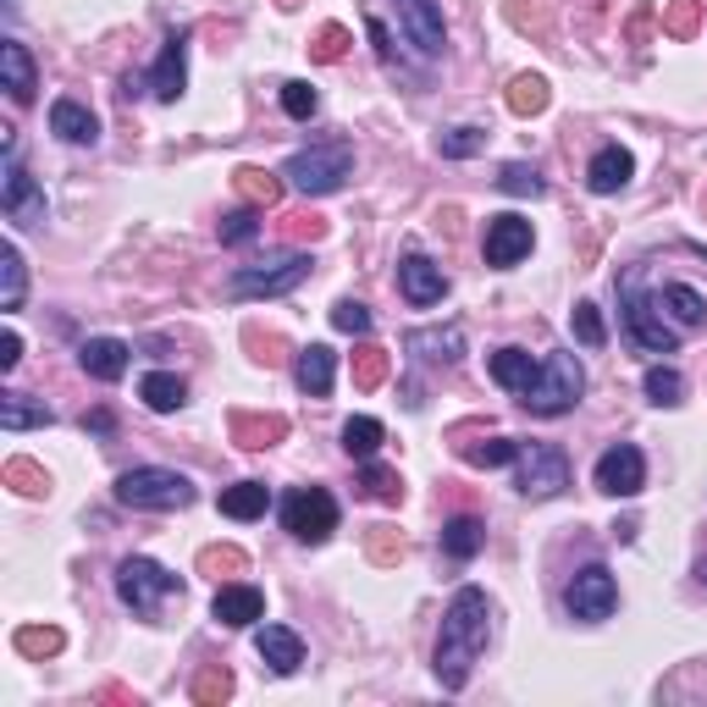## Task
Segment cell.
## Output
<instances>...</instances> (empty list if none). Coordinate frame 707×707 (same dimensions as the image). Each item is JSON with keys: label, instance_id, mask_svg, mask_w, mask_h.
Here are the masks:
<instances>
[{"label": "cell", "instance_id": "6da1fadb", "mask_svg": "<svg viewBox=\"0 0 707 707\" xmlns=\"http://www.w3.org/2000/svg\"><path fill=\"white\" fill-rule=\"evenodd\" d=\"M487 636H492V602L481 586H459L448 613H442V636H436V685L442 691H465L476 658L487 652Z\"/></svg>", "mask_w": 707, "mask_h": 707}, {"label": "cell", "instance_id": "7a4b0ae2", "mask_svg": "<svg viewBox=\"0 0 707 707\" xmlns=\"http://www.w3.org/2000/svg\"><path fill=\"white\" fill-rule=\"evenodd\" d=\"M117 503L122 508L171 514V508H189L194 503V481L183 470H166V465H133V470L117 476Z\"/></svg>", "mask_w": 707, "mask_h": 707}, {"label": "cell", "instance_id": "3957f363", "mask_svg": "<svg viewBox=\"0 0 707 707\" xmlns=\"http://www.w3.org/2000/svg\"><path fill=\"white\" fill-rule=\"evenodd\" d=\"M348 171H354V149H348L343 139H332V144H310V149H299V155L283 166L288 189H299V194H310V200L337 194V189L348 183Z\"/></svg>", "mask_w": 707, "mask_h": 707}, {"label": "cell", "instance_id": "277c9868", "mask_svg": "<svg viewBox=\"0 0 707 707\" xmlns=\"http://www.w3.org/2000/svg\"><path fill=\"white\" fill-rule=\"evenodd\" d=\"M580 393H586V371H580V360H575V354H548L542 371H537V382H530V387L519 393V404H525L530 415L553 420V415H570V409L580 404Z\"/></svg>", "mask_w": 707, "mask_h": 707}, {"label": "cell", "instance_id": "5b68a950", "mask_svg": "<svg viewBox=\"0 0 707 707\" xmlns=\"http://www.w3.org/2000/svg\"><path fill=\"white\" fill-rule=\"evenodd\" d=\"M310 254L304 249H288V254H272V260H254V265H238L227 277V293L232 299H283L293 293L304 277H310Z\"/></svg>", "mask_w": 707, "mask_h": 707}, {"label": "cell", "instance_id": "8992f818", "mask_svg": "<svg viewBox=\"0 0 707 707\" xmlns=\"http://www.w3.org/2000/svg\"><path fill=\"white\" fill-rule=\"evenodd\" d=\"M117 597L139 619H155L171 597H183V580H177L166 564H155V559H122L117 564Z\"/></svg>", "mask_w": 707, "mask_h": 707}, {"label": "cell", "instance_id": "52a82bcc", "mask_svg": "<svg viewBox=\"0 0 707 707\" xmlns=\"http://www.w3.org/2000/svg\"><path fill=\"white\" fill-rule=\"evenodd\" d=\"M619 310H625V332L636 348L647 354H674L680 348V332L658 315L652 293H642V272H625V283H619Z\"/></svg>", "mask_w": 707, "mask_h": 707}, {"label": "cell", "instance_id": "ba28073f", "mask_svg": "<svg viewBox=\"0 0 707 707\" xmlns=\"http://www.w3.org/2000/svg\"><path fill=\"white\" fill-rule=\"evenodd\" d=\"M0 155H7V177H0V211H7L12 221H23V227H45L50 205H45L39 183L23 171V160H17V128H0Z\"/></svg>", "mask_w": 707, "mask_h": 707}, {"label": "cell", "instance_id": "9c48e42d", "mask_svg": "<svg viewBox=\"0 0 707 707\" xmlns=\"http://www.w3.org/2000/svg\"><path fill=\"white\" fill-rule=\"evenodd\" d=\"M283 530H288L293 542L321 548L332 530H337V498H332L326 487H293V492L283 498Z\"/></svg>", "mask_w": 707, "mask_h": 707}, {"label": "cell", "instance_id": "30bf717a", "mask_svg": "<svg viewBox=\"0 0 707 707\" xmlns=\"http://www.w3.org/2000/svg\"><path fill=\"white\" fill-rule=\"evenodd\" d=\"M519 492L530 503H542V498H559L570 487V459L564 448H553V442H519Z\"/></svg>", "mask_w": 707, "mask_h": 707}, {"label": "cell", "instance_id": "8fae6325", "mask_svg": "<svg viewBox=\"0 0 707 707\" xmlns=\"http://www.w3.org/2000/svg\"><path fill=\"white\" fill-rule=\"evenodd\" d=\"M564 608H570V619H580V625H602V619H613L619 586H613L608 564H586V570L564 586Z\"/></svg>", "mask_w": 707, "mask_h": 707}, {"label": "cell", "instance_id": "7c38bea8", "mask_svg": "<svg viewBox=\"0 0 707 707\" xmlns=\"http://www.w3.org/2000/svg\"><path fill=\"white\" fill-rule=\"evenodd\" d=\"M591 481H597V492H608V498H636V492L647 487V459H642V448H636V442H613V448L597 459Z\"/></svg>", "mask_w": 707, "mask_h": 707}, {"label": "cell", "instance_id": "4fadbf2b", "mask_svg": "<svg viewBox=\"0 0 707 707\" xmlns=\"http://www.w3.org/2000/svg\"><path fill=\"white\" fill-rule=\"evenodd\" d=\"M530 243H537L530 221H525V216H514V211H503V216H492V221H487L481 254H487V265H519V260L530 254Z\"/></svg>", "mask_w": 707, "mask_h": 707}, {"label": "cell", "instance_id": "5bb4252c", "mask_svg": "<svg viewBox=\"0 0 707 707\" xmlns=\"http://www.w3.org/2000/svg\"><path fill=\"white\" fill-rule=\"evenodd\" d=\"M398 293L415 310H431V304H442V293H448V272H442L436 260H426V254H404L398 260Z\"/></svg>", "mask_w": 707, "mask_h": 707}, {"label": "cell", "instance_id": "9a60e30c", "mask_svg": "<svg viewBox=\"0 0 707 707\" xmlns=\"http://www.w3.org/2000/svg\"><path fill=\"white\" fill-rule=\"evenodd\" d=\"M149 88H155V100H183V88H189V34L177 28V34H166V45H160V61L149 67Z\"/></svg>", "mask_w": 707, "mask_h": 707}, {"label": "cell", "instance_id": "2e32d148", "mask_svg": "<svg viewBox=\"0 0 707 707\" xmlns=\"http://www.w3.org/2000/svg\"><path fill=\"white\" fill-rule=\"evenodd\" d=\"M652 304H658V315H663L680 337L696 332V326H707V293L691 288V283H663V288L652 293Z\"/></svg>", "mask_w": 707, "mask_h": 707}, {"label": "cell", "instance_id": "e0dca14e", "mask_svg": "<svg viewBox=\"0 0 707 707\" xmlns=\"http://www.w3.org/2000/svg\"><path fill=\"white\" fill-rule=\"evenodd\" d=\"M398 23H404V39L420 50V56H442V12L436 0H398Z\"/></svg>", "mask_w": 707, "mask_h": 707}, {"label": "cell", "instance_id": "ac0fdd59", "mask_svg": "<svg viewBox=\"0 0 707 707\" xmlns=\"http://www.w3.org/2000/svg\"><path fill=\"white\" fill-rule=\"evenodd\" d=\"M0 88L17 100V106H28L34 100V88H39V72H34V56H28V45L23 39H0Z\"/></svg>", "mask_w": 707, "mask_h": 707}, {"label": "cell", "instance_id": "d6986e66", "mask_svg": "<svg viewBox=\"0 0 707 707\" xmlns=\"http://www.w3.org/2000/svg\"><path fill=\"white\" fill-rule=\"evenodd\" d=\"M128 360H133V348L122 337H88L77 348V366L95 376V382H122L128 376Z\"/></svg>", "mask_w": 707, "mask_h": 707}, {"label": "cell", "instance_id": "ffe728a7", "mask_svg": "<svg viewBox=\"0 0 707 707\" xmlns=\"http://www.w3.org/2000/svg\"><path fill=\"white\" fill-rule=\"evenodd\" d=\"M211 613H216V625H227V631H243V625H254V619H265V597H260V586H221L216 597H211Z\"/></svg>", "mask_w": 707, "mask_h": 707}, {"label": "cell", "instance_id": "44dd1931", "mask_svg": "<svg viewBox=\"0 0 707 707\" xmlns=\"http://www.w3.org/2000/svg\"><path fill=\"white\" fill-rule=\"evenodd\" d=\"M631 177H636V155L619 149V144H602V149L591 155V166H586V189H591V194H619Z\"/></svg>", "mask_w": 707, "mask_h": 707}, {"label": "cell", "instance_id": "7402d4cb", "mask_svg": "<svg viewBox=\"0 0 707 707\" xmlns=\"http://www.w3.org/2000/svg\"><path fill=\"white\" fill-rule=\"evenodd\" d=\"M293 382H299V393L326 398V393H332V382H337V354H332L326 343L299 348V354H293Z\"/></svg>", "mask_w": 707, "mask_h": 707}, {"label": "cell", "instance_id": "603a6c76", "mask_svg": "<svg viewBox=\"0 0 707 707\" xmlns=\"http://www.w3.org/2000/svg\"><path fill=\"white\" fill-rule=\"evenodd\" d=\"M254 652H260V663L272 669V674H293V669L304 663V642H299L288 625H260Z\"/></svg>", "mask_w": 707, "mask_h": 707}, {"label": "cell", "instance_id": "cb8c5ba5", "mask_svg": "<svg viewBox=\"0 0 707 707\" xmlns=\"http://www.w3.org/2000/svg\"><path fill=\"white\" fill-rule=\"evenodd\" d=\"M56 415L45 398H28V393H0V431L7 436H23V431H45Z\"/></svg>", "mask_w": 707, "mask_h": 707}, {"label": "cell", "instance_id": "d4e9b609", "mask_svg": "<svg viewBox=\"0 0 707 707\" xmlns=\"http://www.w3.org/2000/svg\"><path fill=\"white\" fill-rule=\"evenodd\" d=\"M487 371H492V382L503 387V393H525L530 382H537V371H542V360H530V354L525 348H498L492 354V360H487Z\"/></svg>", "mask_w": 707, "mask_h": 707}, {"label": "cell", "instance_id": "484cf974", "mask_svg": "<svg viewBox=\"0 0 707 707\" xmlns=\"http://www.w3.org/2000/svg\"><path fill=\"white\" fill-rule=\"evenodd\" d=\"M50 133L67 139V144H95V139H100V122H95V111L77 106V100H56V106H50Z\"/></svg>", "mask_w": 707, "mask_h": 707}, {"label": "cell", "instance_id": "4316f807", "mask_svg": "<svg viewBox=\"0 0 707 707\" xmlns=\"http://www.w3.org/2000/svg\"><path fill=\"white\" fill-rule=\"evenodd\" d=\"M481 548H487V525L476 514H459V519L442 525V553H448L454 564H470Z\"/></svg>", "mask_w": 707, "mask_h": 707}, {"label": "cell", "instance_id": "83f0119b", "mask_svg": "<svg viewBox=\"0 0 707 707\" xmlns=\"http://www.w3.org/2000/svg\"><path fill=\"white\" fill-rule=\"evenodd\" d=\"M23 293H28V265H23V249L7 243V249H0V310L17 315V310H23Z\"/></svg>", "mask_w": 707, "mask_h": 707}, {"label": "cell", "instance_id": "f1b7e54d", "mask_svg": "<svg viewBox=\"0 0 707 707\" xmlns=\"http://www.w3.org/2000/svg\"><path fill=\"white\" fill-rule=\"evenodd\" d=\"M139 398L155 409V415H171V409H183L189 404V382L183 376H171V371H149L139 382Z\"/></svg>", "mask_w": 707, "mask_h": 707}, {"label": "cell", "instance_id": "f546056e", "mask_svg": "<svg viewBox=\"0 0 707 707\" xmlns=\"http://www.w3.org/2000/svg\"><path fill=\"white\" fill-rule=\"evenodd\" d=\"M409 348L420 354V360H431V366H454L459 354H465V332L459 326H442V332L431 326V332H415Z\"/></svg>", "mask_w": 707, "mask_h": 707}, {"label": "cell", "instance_id": "4dcf8cb0", "mask_svg": "<svg viewBox=\"0 0 707 707\" xmlns=\"http://www.w3.org/2000/svg\"><path fill=\"white\" fill-rule=\"evenodd\" d=\"M283 431H288V420L283 415H232V436L243 442V448H277L283 442Z\"/></svg>", "mask_w": 707, "mask_h": 707}, {"label": "cell", "instance_id": "1f68e13d", "mask_svg": "<svg viewBox=\"0 0 707 707\" xmlns=\"http://www.w3.org/2000/svg\"><path fill=\"white\" fill-rule=\"evenodd\" d=\"M382 442H387V431H382V420H371V415H354V420L343 426V454L360 459V465L382 454Z\"/></svg>", "mask_w": 707, "mask_h": 707}, {"label": "cell", "instance_id": "d6a6232c", "mask_svg": "<svg viewBox=\"0 0 707 707\" xmlns=\"http://www.w3.org/2000/svg\"><path fill=\"white\" fill-rule=\"evenodd\" d=\"M265 508H272V487L265 481H238L221 492V514L227 519H260Z\"/></svg>", "mask_w": 707, "mask_h": 707}, {"label": "cell", "instance_id": "836d02e7", "mask_svg": "<svg viewBox=\"0 0 707 707\" xmlns=\"http://www.w3.org/2000/svg\"><path fill=\"white\" fill-rule=\"evenodd\" d=\"M459 459H465V465H476V470H503V465H514V459H519V442H508V436L459 442Z\"/></svg>", "mask_w": 707, "mask_h": 707}, {"label": "cell", "instance_id": "e575fe53", "mask_svg": "<svg viewBox=\"0 0 707 707\" xmlns=\"http://www.w3.org/2000/svg\"><path fill=\"white\" fill-rule=\"evenodd\" d=\"M283 189H288V177H277V171H260V166H243L238 171V194L249 200V205H277L283 200Z\"/></svg>", "mask_w": 707, "mask_h": 707}, {"label": "cell", "instance_id": "d590c367", "mask_svg": "<svg viewBox=\"0 0 707 707\" xmlns=\"http://www.w3.org/2000/svg\"><path fill=\"white\" fill-rule=\"evenodd\" d=\"M508 111H514V117H537V111H548V83H542L537 72H519V77L508 83Z\"/></svg>", "mask_w": 707, "mask_h": 707}, {"label": "cell", "instance_id": "8d00e7d4", "mask_svg": "<svg viewBox=\"0 0 707 707\" xmlns=\"http://www.w3.org/2000/svg\"><path fill=\"white\" fill-rule=\"evenodd\" d=\"M498 189H503V194H519V200H537V194H548V183L537 177V166H525V160H508V166L498 171Z\"/></svg>", "mask_w": 707, "mask_h": 707}, {"label": "cell", "instance_id": "74e56055", "mask_svg": "<svg viewBox=\"0 0 707 707\" xmlns=\"http://www.w3.org/2000/svg\"><path fill=\"white\" fill-rule=\"evenodd\" d=\"M642 393H647L652 404H680V398H685V376H680L674 366H652L647 382H642Z\"/></svg>", "mask_w": 707, "mask_h": 707}, {"label": "cell", "instance_id": "f35d334b", "mask_svg": "<svg viewBox=\"0 0 707 707\" xmlns=\"http://www.w3.org/2000/svg\"><path fill=\"white\" fill-rule=\"evenodd\" d=\"M360 487H366L376 503H404V481H398V470H387V465H376V459H366Z\"/></svg>", "mask_w": 707, "mask_h": 707}, {"label": "cell", "instance_id": "ab89813d", "mask_svg": "<svg viewBox=\"0 0 707 707\" xmlns=\"http://www.w3.org/2000/svg\"><path fill=\"white\" fill-rule=\"evenodd\" d=\"M12 642H17L23 658H56V652H61V631H56V625H23Z\"/></svg>", "mask_w": 707, "mask_h": 707}, {"label": "cell", "instance_id": "60d3db41", "mask_svg": "<svg viewBox=\"0 0 707 707\" xmlns=\"http://www.w3.org/2000/svg\"><path fill=\"white\" fill-rule=\"evenodd\" d=\"M283 111H288L293 122H310V117L321 111V95H315L304 77H293V83H283Z\"/></svg>", "mask_w": 707, "mask_h": 707}, {"label": "cell", "instance_id": "b9f144b4", "mask_svg": "<svg viewBox=\"0 0 707 707\" xmlns=\"http://www.w3.org/2000/svg\"><path fill=\"white\" fill-rule=\"evenodd\" d=\"M481 144H487V133H481V128H448V133L436 139V149L448 155V160H470Z\"/></svg>", "mask_w": 707, "mask_h": 707}, {"label": "cell", "instance_id": "7bdbcfd3", "mask_svg": "<svg viewBox=\"0 0 707 707\" xmlns=\"http://www.w3.org/2000/svg\"><path fill=\"white\" fill-rule=\"evenodd\" d=\"M332 326H337V332H354V337H366V332H371V310H366L360 299H337V304H332Z\"/></svg>", "mask_w": 707, "mask_h": 707}, {"label": "cell", "instance_id": "ee69618b", "mask_svg": "<svg viewBox=\"0 0 707 707\" xmlns=\"http://www.w3.org/2000/svg\"><path fill=\"white\" fill-rule=\"evenodd\" d=\"M254 238H260V205L232 211V216L221 221V243H254Z\"/></svg>", "mask_w": 707, "mask_h": 707}, {"label": "cell", "instance_id": "f6af8a7d", "mask_svg": "<svg viewBox=\"0 0 707 707\" xmlns=\"http://www.w3.org/2000/svg\"><path fill=\"white\" fill-rule=\"evenodd\" d=\"M575 337L586 343V348H602V337H608V326H602V310L597 304H575Z\"/></svg>", "mask_w": 707, "mask_h": 707}, {"label": "cell", "instance_id": "bcb514c9", "mask_svg": "<svg viewBox=\"0 0 707 707\" xmlns=\"http://www.w3.org/2000/svg\"><path fill=\"white\" fill-rule=\"evenodd\" d=\"M227 696H232V674H227V669H205V674L194 680V702L216 707V702H227Z\"/></svg>", "mask_w": 707, "mask_h": 707}, {"label": "cell", "instance_id": "7dc6e473", "mask_svg": "<svg viewBox=\"0 0 707 707\" xmlns=\"http://www.w3.org/2000/svg\"><path fill=\"white\" fill-rule=\"evenodd\" d=\"M696 23H702V0H674V7L663 12V28H669V34H680V39H685V34H696Z\"/></svg>", "mask_w": 707, "mask_h": 707}, {"label": "cell", "instance_id": "c3c4849f", "mask_svg": "<svg viewBox=\"0 0 707 707\" xmlns=\"http://www.w3.org/2000/svg\"><path fill=\"white\" fill-rule=\"evenodd\" d=\"M382 376H387V354H382V348H360V366H354V382H360V387L371 393V387H382Z\"/></svg>", "mask_w": 707, "mask_h": 707}, {"label": "cell", "instance_id": "681fc988", "mask_svg": "<svg viewBox=\"0 0 707 707\" xmlns=\"http://www.w3.org/2000/svg\"><path fill=\"white\" fill-rule=\"evenodd\" d=\"M7 481H12L17 492H28V498H39V492L50 487V481H45V470H39V465H28V459H12V465H7Z\"/></svg>", "mask_w": 707, "mask_h": 707}, {"label": "cell", "instance_id": "f907efd6", "mask_svg": "<svg viewBox=\"0 0 707 707\" xmlns=\"http://www.w3.org/2000/svg\"><path fill=\"white\" fill-rule=\"evenodd\" d=\"M310 50H315V61H337V56L348 50V28H343V23H326V28L315 34Z\"/></svg>", "mask_w": 707, "mask_h": 707}, {"label": "cell", "instance_id": "816d5d0a", "mask_svg": "<svg viewBox=\"0 0 707 707\" xmlns=\"http://www.w3.org/2000/svg\"><path fill=\"white\" fill-rule=\"evenodd\" d=\"M371 559H376V564H398V559H404V537H398V530H387V525L371 530Z\"/></svg>", "mask_w": 707, "mask_h": 707}, {"label": "cell", "instance_id": "f5cc1de1", "mask_svg": "<svg viewBox=\"0 0 707 707\" xmlns=\"http://www.w3.org/2000/svg\"><path fill=\"white\" fill-rule=\"evenodd\" d=\"M200 570H205V575H221V570L238 575V570H243V553H238V548H205V553H200Z\"/></svg>", "mask_w": 707, "mask_h": 707}, {"label": "cell", "instance_id": "db71d44e", "mask_svg": "<svg viewBox=\"0 0 707 707\" xmlns=\"http://www.w3.org/2000/svg\"><path fill=\"white\" fill-rule=\"evenodd\" d=\"M17 360H23V337L7 332V337H0V371H17Z\"/></svg>", "mask_w": 707, "mask_h": 707}, {"label": "cell", "instance_id": "11a10c76", "mask_svg": "<svg viewBox=\"0 0 707 707\" xmlns=\"http://www.w3.org/2000/svg\"><path fill=\"white\" fill-rule=\"evenodd\" d=\"M83 431H100V436H106V431H111V415H106V409H95V415H83Z\"/></svg>", "mask_w": 707, "mask_h": 707}, {"label": "cell", "instance_id": "9f6ffc18", "mask_svg": "<svg viewBox=\"0 0 707 707\" xmlns=\"http://www.w3.org/2000/svg\"><path fill=\"white\" fill-rule=\"evenodd\" d=\"M696 580H702V586H707V559H702V564H696Z\"/></svg>", "mask_w": 707, "mask_h": 707}, {"label": "cell", "instance_id": "6f0895ef", "mask_svg": "<svg viewBox=\"0 0 707 707\" xmlns=\"http://www.w3.org/2000/svg\"><path fill=\"white\" fill-rule=\"evenodd\" d=\"M283 7H299V0H283Z\"/></svg>", "mask_w": 707, "mask_h": 707}]
</instances>
